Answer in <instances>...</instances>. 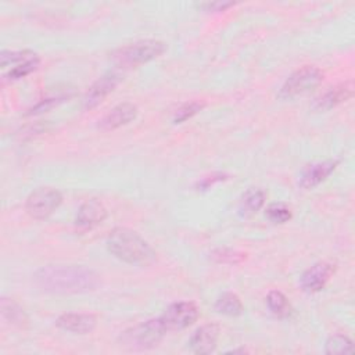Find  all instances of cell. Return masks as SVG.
Wrapping results in <instances>:
<instances>
[{"instance_id": "cell-1", "label": "cell", "mask_w": 355, "mask_h": 355, "mask_svg": "<svg viewBox=\"0 0 355 355\" xmlns=\"http://www.w3.org/2000/svg\"><path fill=\"white\" fill-rule=\"evenodd\" d=\"M35 284L51 294H76L94 290L100 279L98 276L85 268L76 265H49L40 268L33 275Z\"/></svg>"}, {"instance_id": "cell-2", "label": "cell", "mask_w": 355, "mask_h": 355, "mask_svg": "<svg viewBox=\"0 0 355 355\" xmlns=\"http://www.w3.org/2000/svg\"><path fill=\"white\" fill-rule=\"evenodd\" d=\"M108 251L118 259L139 266L151 265L155 251L136 232L126 227H115L107 239Z\"/></svg>"}, {"instance_id": "cell-3", "label": "cell", "mask_w": 355, "mask_h": 355, "mask_svg": "<svg viewBox=\"0 0 355 355\" xmlns=\"http://www.w3.org/2000/svg\"><path fill=\"white\" fill-rule=\"evenodd\" d=\"M165 50L166 44L164 42L146 39L119 47L112 53V60L121 68H130L158 58Z\"/></svg>"}, {"instance_id": "cell-4", "label": "cell", "mask_w": 355, "mask_h": 355, "mask_svg": "<svg viewBox=\"0 0 355 355\" xmlns=\"http://www.w3.org/2000/svg\"><path fill=\"white\" fill-rule=\"evenodd\" d=\"M166 329L161 320V318L150 319L147 322L139 323L128 330H125L119 336V344L123 348L140 351L150 349L164 338Z\"/></svg>"}, {"instance_id": "cell-5", "label": "cell", "mask_w": 355, "mask_h": 355, "mask_svg": "<svg viewBox=\"0 0 355 355\" xmlns=\"http://www.w3.org/2000/svg\"><path fill=\"white\" fill-rule=\"evenodd\" d=\"M323 80V73L316 67L305 65L293 72L283 83L279 96L282 98H294L316 89Z\"/></svg>"}, {"instance_id": "cell-6", "label": "cell", "mask_w": 355, "mask_h": 355, "mask_svg": "<svg viewBox=\"0 0 355 355\" xmlns=\"http://www.w3.org/2000/svg\"><path fill=\"white\" fill-rule=\"evenodd\" d=\"M62 202V196L53 187H39L26 198V211L35 219H46Z\"/></svg>"}, {"instance_id": "cell-7", "label": "cell", "mask_w": 355, "mask_h": 355, "mask_svg": "<svg viewBox=\"0 0 355 355\" xmlns=\"http://www.w3.org/2000/svg\"><path fill=\"white\" fill-rule=\"evenodd\" d=\"M166 331L182 330L191 326L198 318V309L193 302L180 301L168 306V309L159 316Z\"/></svg>"}, {"instance_id": "cell-8", "label": "cell", "mask_w": 355, "mask_h": 355, "mask_svg": "<svg viewBox=\"0 0 355 355\" xmlns=\"http://www.w3.org/2000/svg\"><path fill=\"white\" fill-rule=\"evenodd\" d=\"M334 272V266L327 262H318L308 268L301 276V287L306 293L320 291Z\"/></svg>"}, {"instance_id": "cell-9", "label": "cell", "mask_w": 355, "mask_h": 355, "mask_svg": "<svg viewBox=\"0 0 355 355\" xmlns=\"http://www.w3.org/2000/svg\"><path fill=\"white\" fill-rule=\"evenodd\" d=\"M107 218V209L101 201L92 198L85 201L76 214V225L80 229H93Z\"/></svg>"}, {"instance_id": "cell-10", "label": "cell", "mask_w": 355, "mask_h": 355, "mask_svg": "<svg viewBox=\"0 0 355 355\" xmlns=\"http://www.w3.org/2000/svg\"><path fill=\"white\" fill-rule=\"evenodd\" d=\"M137 115V107L132 103H122L115 105L101 121H98V128L103 130L118 129L123 125L132 122Z\"/></svg>"}, {"instance_id": "cell-11", "label": "cell", "mask_w": 355, "mask_h": 355, "mask_svg": "<svg viewBox=\"0 0 355 355\" xmlns=\"http://www.w3.org/2000/svg\"><path fill=\"white\" fill-rule=\"evenodd\" d=\"M118 80H119V76L116 73H107L100 79H97L85 94L83 107L93 108L98 103H101L115 89V86L118 85Z\"/></svg>"}, {"instance_id": "cell-12", "label": "cell", "mask_w": 355, "mask_h": 355, "mask_svg": "<svg viewBox=\"0 0 355 355\" xmlns=\"http://www.w3.org/2000/svg\"><path fill=\"white\" fill-rule=\"evenodd\" d=\"M219 329L216 324H204L198 327L190 337V348L196 354H211L218 341Z\"/></svg>"}, {"instance_id": "cell-13", "label": "cell", "mask_w": 355, "mask_h": 355, "mask_svg": "<svg viewBox=\"0 0 355 355\" xmlns=\"http://www.w3.org/2000/svg\"><path fill=\"white\" fill-rule=\"evenodd\" d=\"M55 324L67 331H72V333H78V334H86L94 330L96 324H97V319L96 316L90 315V313H64L61 315Z\"/></svg>"}, {"instance_id": "cell-14", "label": "cell", "mask_w": 355, "mask_h": 355, "mask_svg": "<svg viewBox=\"0 0 355 355\" xmlns=\"http://www.w3.org/2000/svg\"><path fill=\"white\" fill-rule=\"evenodd\" d=\"M337 161H323L306 165L300 176V186L304 189H312L326 180L329 175L336 169Z\"/></svg>"}, {"instance_id": "cell-15", "label": "cell", "mask_w": 355, "mask_h": 355, "mask_svg": "<svg viewBox=\"0 0 355 355\" xmlns=\"http://www.w3.org/2000/svg\"><path fill=\"white\" fill-rule=\"evenodd\" d=\"M352 96V86L348 83H343L334 87H330L327 92H324L320 97H318L315 100L313 107L316 110H330L336 105H338L340 103L348 100Z\"/></svg>"}, {"instance_id": "cell-16", "label": "cell", "mask_w": 355, "mask_h": 355, "mask_svg": "<svg viewBox=\"0 0 355 355\" xmlns=\"http://www.w3.org/2000/svg\"><path fill=\"white\" fill-rule=\"evenodd\" d=\"M263 202H265V193H263V190L251 187V189L247 190V191L243 194V197H241V201H240V211H241L244 215L255 214V212H258V211L262 208Z\"/></svg>"}, {"instance_id": "cell-17", "label": "cell", "mask_w": 355, "mask_h": 355, "mask_svg": "<svg viewBox=\"0 0 355 355\" xmlns=\"http://www.w3.org/2000/svg\"><path fill=\"white\" fill-rule=\"evenodd\" d=\"M215 309L227 316H239L243 312V302L234 293H223L215 302Z\"/></svg>"}, {"instance_id": "cell-18", "label": "cell", "mask_w": 355, "mask_h": 355, "mask_svg": "<svg viewBox=\"0 0 355 355\" xmlns=\"http://www.w3.org/2000/svg\"><path fill=\"white\" fill-rule=\"evenodd\" d=\"M266 305L269 311L277 318H286L291 313V305L287 297L282 291H277V290L269 291L266 297Z\"/></svg>"}, {"instance_id": "cell-19", "label": "cell", "mask_w": 355, "mask_h": 355, "mask_svg": "<svg viewBox=\"0 0 355 355\" xmlns=\"http://www.w3.org/2000/svg\"><path fill=\"white\" fill-rule=\"evenodd\" d=\"M1 315L8 323L12 324L22 326L26 322V315L24 309L8 298H1Z\"/></svg>"}, {"instance_id": "cell-20", "label": "cell", "mask_w": 355, "mask_h": 355, "mask_svg": "<svg viewBox=\"0 0 355 355\" xmlns=\"http://www.w3.org/2000/svg\"><path fill=\"white\" fill-rule=\"evenodd\" d=\"M326 352L327 354H352L354 352L352 341L343 334H334L326 341Z\"/></svg>"}, {"instance_id": "cell-21", "label": "cell", "mask_w": 355, "mask_h": 355, "mask_svg": "<svg viewBox=\"0 0 355 355\" xmlns=\"http://www.w3.org/2000/svg\"><path fill=\"white\" fill-rule=\"evenodd\" d=\"M36 54L31 50H21V51H1V67L6 68L8 64L11 65H18L21 62H25L31 58H35Z\"/></svg>"}, {"instance_id": "cell-22", "label": "cell", "mask_w": 355, "mask_h": 355, "mask_svg": "<svg viewBox=\"0 0 355 355\" xmlns=\"http://www.w3.org/2000/svg\"><path fill=\"white\" fill-rule=\"evenodd\" d=\"M266 216L273 223H284L291 218V211L286 204L273 202L266 208Z\"/></svg>"}, {"instance_id": "cell-23", "label": "cell", "mask_w": 355, "mask_h": 355, "mask_svg": "<svg viewBox=\"0 0 355 355\" xmlns=\"http://www.w3.org/2000/svg\"><path fill=\"white\" fill-rule=\"evenodd\" d=\"M37 65H39V57L36 55L35 58H31V60H28L25 62H21V64L12 67L11 71L6 75V78L10 79V80L24 78V76L29 75L31 72H33L37 68Z\"/></svg>"}, {"instance_id": "cell-24", "label": "cell", "mask_w": 355, "mask_h": 355, "mask_svg": "<svg viewBox=\"0 0 355 355\" xmlns=\"http://www.w3.org/2000/svg\"><path fill=\"white\" fill-rule=\"evenodd\" d=\"M204 108L202 103H197V101H191V103H186L183 105H180L175 115H173V122L175 123H180L184 122L186 119L191 118L193 115H196L198 111H201Z\"/></svg>"}, {"instance_id": "cell-25", "label": "cell", "mask_w": 355, "mask_h": 355, "mask_svg": "<svg viewBox=\"0 0 355 355\" xmlns=\"http://www.w3.org/2000/svg\"><path fill=\"white\" fill-rule=\"evenodd\" d=\"M233 6V3H222V1H215V3H205L202 7H205L208 11H223L225 8Z\"/></svg>"}]
</instances>
